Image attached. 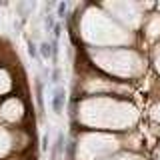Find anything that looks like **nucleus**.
I'll use <instances>...</instances> for the list:
<instances>
[{"label": "nucleus", "mask_w": 160, "mask_h": 160, "mask_svg": "<svg viewBox=\"0 0 160 160\" xmlns=\"http://www.w3.org/2000/svg\"><path fill=\"white\" fill-rule=\"evenodd\" d=\"M158 156H160V150H158Z\"/></svg>", "instance_id": "4"}, {"label": "nucleus", "mask_w": 160, "mask_h": 160, "mask_svg": "<svg viewBox=\"0 0 160 160\" xmlns=\"http://www.w3.org/2000/svg\"><path fill=\"white\" fill-rule=\"evenodd\" d=\"M52 108H54V112L60 114L62 112V108H64V88H56L54 90V96H52Z\"/></svg>", "instance_id": "1"}, {"label": "nucleus", "mask_w": 160, "mask_h": 160, "mask_svg": "<svg viewBox=\"0 0 160 160\" xmlns=\"http://www.w3.org/2000/svg\"><path fill=\"white\" fill-rule=\"evenodd\" d=\"M40 46H42V48H40V52H42V58H44V60H48V58H50V52H52V50H50V46H48L46 42H42Z\"/></svg>", "instance_id": "3"}, {"label": "nucleus", "mask_w": 160, "mask_h": 160, "mask_svg": "<svg viewBox=\"0 0 160 160\" xmlns=\"http://www.w3.org/2000/svg\"><path fill=\"white\" fill-rule=\"evenodd\" d=\"M10 88V82H8V76L4 72H0V92H6Z\"/></svg>", "instance_id": "2"}]
</instances>
